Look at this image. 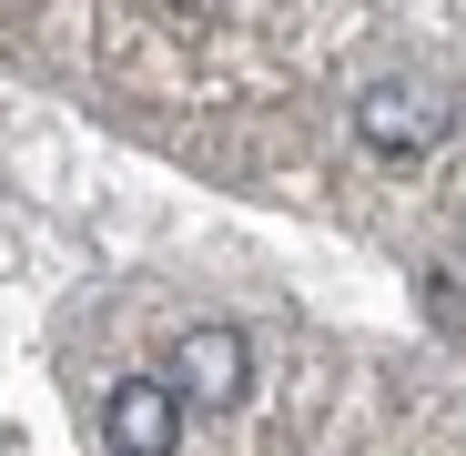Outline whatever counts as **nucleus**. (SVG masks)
Returning <instances> with one entry per match:
<instances>
[{
  "mask_svg": "<svg viewBox=\"0 0 466 456\" xmlns=\"http://www.w3.org/2000/svg\"><path fill=\"white\" fill-rule=\"evenodd\" d=\"M102 446L112 456H173L183 446V386L173 375H122L102 406Z\"/></svg>",
  "mask_w": 466,
  "mask_h": 456,
  "instance_id": "2",
  "label": "nucleus"
},
{
  "mask_svg": "<svg viewBox=\"0 0 466 456\" xmlns=\"http://www.w3.org/2000/svg\"><path fill=\"white\" fill-rule=\"evenodd\" d=\"M173 386L193 396V406H233L254 386V345L233 335V325H193L183 345H173Z\"/></svg>",
  "mask_w": 466,
  "mask_h": 456,
  "instance_id": "3",
  "label": "nucleus"
},
{
  "mask_svg": "<svg viewBox=\"0 0 466 456\" xmlns=\"http://www.w3.org/2000/svg\"><path fill=\"white\" fill-rule=\"evenodd\" d=\"M446 132H456V102L426 82V71H396V82H375V92L355 102V142L385 152V163H426Z\"/></svg>",
  "mask_w": 466,
  "mask_h": 456,
  "instance_id": "1",
  "label": "nucleus"
}]
</instances>
